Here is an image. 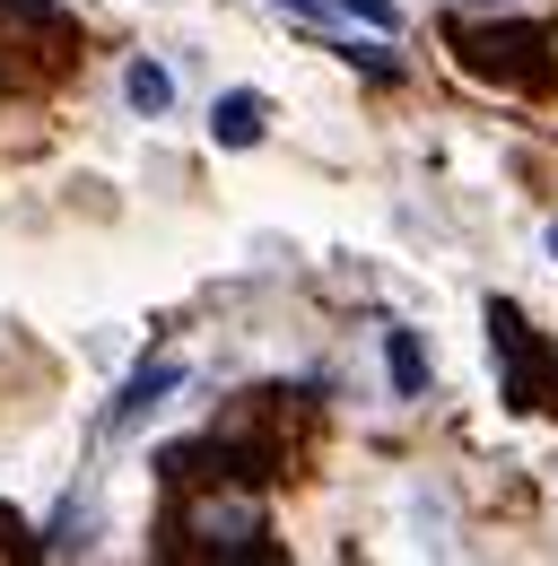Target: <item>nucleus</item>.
<instances>
[{"instance_id":"1","label":"nucleus","mask_w":558,"mask_h":566,"mask_svg":"<svg viewBox=\"0 0 558 566\" xmlns=\"http://www.w3.org/2000/svg\"><path fill=\"white\" fill-rule=\"evenodd\" d=\"M184 505L166 514V549L175 558H262L271 523H262V496L236 471H202V480H175Z\"/></svg>"},{"instance_id":"2","label":"nucleus","mask_w":558,"mask_h":566,"mask_svg":"<svg viewBox=\"0 0 558 566\" xmlns=\"http://www.w3.org/2000/svg\"><path fill=\"white\" fill-rule=\"evenodd\" d=\"M454 62L480 78H506V87H550L558 78V35L533 27V18H506V27H463L454 18Z\"/></svg>"},{"instance_id":"3","label":"nucleus","mask_w":558,"mask_h":566,"mask_svg":"<svg viewBox=\"0 0 558 566\" xmlns=\"http://www.w3.org/2000/svg\"><path fill=\"white\" fill-rule=\"evenodd\" d=\"M0 35H27L44 71H62L70 53H79V27H70L53 0H0Z\"/></svg>"},{"instance_id":"4","label":"nucleus","mask_w":558,"mask_h":566,"mask_svg":"<svg viewBox=\"0 0 558 566\" xmlns=\"http://www.w3.org/2000/svg\"><path fill=\"white\" fill-rule=\"evenodd\" d=\"M175 384H184V366H148V375H132V384H123V401L105 410V436H123V427H140L148 410H157V401H166V392H175Z\"/></svg>"},{"instance_id":"5","label":"nucleus","mask_w":558,"mask_h":566,"mask_svg":"<svg viewBox=\"0 0 558 566\" xmlns=\"http://www.w3.org/2000/svg\"><path fill=\"white\" fill-rule=\"evenodd\" d=\"M209 132H218V148H254L262 140V96H218V114H209Z\"/></svg>"},{"instance_id":"6","label":"nucleus","mask_w":558,"mask_h":566,"mask_svg":"<svg viewBox=\"0 0 558 566\" xmlns=\"http://www.w3.org/2000/svg\"><path fill=\"white\" fill-rule=\"evenodd\" d=\"M123 96H132L140 114H166V105H175V78L157 71V62H132V78H123Z\"/></svg>"},{"instance_id":"7","label":"nucleus","mask_w":558,"mask_h":566,"mask_svg":"<svg viewBox=\"0 0 558 566\" xmlns=\"http://www.w3.org/2000/svg\"><path fill=\"white\" fill-rule=\"evenodd\" d=\"M384 366H393V384H402V392H427V357H418L411 332H384Z\"/></svg>"},{"instance_id":"8","label":"nucleus","mask_w":558,"mask_h":566,"mask_svg":"<svg viewBox=\"0 0 558 566\" xmlns=\"http://www.w3.org/2000/svg\"><path fill=\"white\" fill-rule=\"evenodd\" d=\"M27 549H44V541H27V523L0 505V558H27Z\"/></svg>"},{"instance_id":"9","label":"nucleus","mask_w":558,"mask_h":566,"mask_svg":"<svg viewBox=\"0 0 558 566\" xmlns=\"http://www.w3.org/2000/svg\"><path fill=\"white\" fill-rule=\"evenodd\" d=\"M349 18H366V27H384V35L402 27V18H393V0H349Z\"/></svg>"},{"instance_id":"10","label":"nucleus","mask_w":558,"mask_h":566,"mask_svg":"<svg viewBox=\"0 0 558 566\" xmlns=\"http://www.w3.org/2000/svg\"><path fill=\"white\" fill-rule=\"evenodd\" d=\"M279 9H297V18H323V9H332V0H279Z\"/></svg>"},{"instance_id":"11","label":"nucleus","mask_w":558,"mask_h":566,"mask_svg":"<svg viewBox=\"0 0 558 566\" xmlns=\"http://www.w3.org/2000/svg\"><path fill=\"white\" fill-rule=\"evenodd\" d=\"M550 253H558V227H550Z\"/></svg>"}]
</instances>
